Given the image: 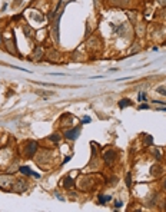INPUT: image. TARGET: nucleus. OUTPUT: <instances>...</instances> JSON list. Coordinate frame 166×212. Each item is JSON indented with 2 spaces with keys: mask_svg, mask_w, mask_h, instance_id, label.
<instances>
[{
  "mask_svg": "<svg viewBox=\"0 0 166 212\" xmlns=\"http://www.w3.org/2000/svg\"><path fill=\"white\" fill-rule=\"evenodd\" d=\"M163 189H166V181H165V185H163Z\"/></svg>",
  "mask_w": 166,
  "mask_h": 212,
  "instance_id": "28",
  "label": "nucleus"
},
{
  "mask_svg": "<svg viewBox=\"0 0 166 212\" xmlns=\"http://www.w3.org/2000/svg\"><path fill=\"white\" fill-rule=\"evenodd\" d=\"M138 99H139V100H143V99H145V93H139Z\"/></svg>",
  "mask_w": 166,
  "mask_h": 212,
  "instance_id": "22",
  "label": "nucleus"
},
{
  "mask_svg": "<svg viewBox=\"0 0 166 212\" xmlns=\"http://www.w3.org/2000/svg\"><path fill=\"white\" fill-rule=\"evenodd\" d=\"M99 201H100L102 203H103V202H108V201H110V196H103V195H100V196H99Z\"/></svg>",
  "mask_w": 166,
  "mask_h": 212,
  "instance_id": "16",
  "label": "nucleus"
},
{
  "mask_svg": "<svg viewBox=\"0 0 166 212\" xmlns=\"http://www.w3.org/2000/svg\"><path fill=\"white\" fill-rule=\"evenodd\" d=\"M37 151V143L36 142H27V145H26V148H24V153H26V156H33L34 152Z\"/></svg>",
  "mask_w": 166,
  "mask_h": 212,
  "instance_id": "2",
  "label": "nucleus"
},
{
  "mask_svg": "<svg viewBox=\"0 0 166 212\" xmlns=\"http://www.w3.org/2000/svg\"><path fill=\"white\" fill-rule=\"evenodd\" d=\"M130 105H132V102L129 99H122L119 102V106H120V108H126V106H130Z\"/></svg>",
  "mask_w": 166,
  "mask_h": 212,
  "instance_id": "10",
  "label": "nucleus"
},
{
  "mask_svg": "<svg viewBox=\"0 0 166 212\" xmlns=\"http://www.w3.org/2000/svg\"><path fill=\"white\" fill-rule=\"evenodd\" d=\"M12 175H2L0 176V186H3V188H6L9 184H13L12 182Z\"/></svg>",
  "mask_w": 166,
  "mask_h": 212,
  "instance_id": "5",
  "label": "nucleus"
},
{
  "mask_svg": "<svg viewBox=\"0 0 166 212\" xmlns=\"http://www.w3.org/2000/svg\"><path fill=\"white\" fill-rule=\"evenodd\" d=\"M157 93H161V95H163V96H166V88H159V89H157Z\"/></svg>",
  "mask_w": 166,
  "mask_h": 212,
  "instance_id": "19",
  "label": "nucleus"
},
{
  "mask_svg": "<svg viewBox=\"0 0 166 212\" xmlns=\"http://www.w3.org/2000/svg\"><path fill=\"white\" fill-rule=\"evenodd\" d=\"M42 53H43L42 47H37V49L34 50V57H36L37 60H40V59H42Z\"/></svg>",
  "mask_w": 166,
  "mask_h": 212,
  "instance_id": "12",
  "label": "nucleus"
},
{
  "mask_svg": "<svg viewBox=\"0 0 166 212\" xmlns=\"http://www.w3.org/2000/svg\"><path fill=\"white\" fill-rule=\"evenodd\" d=\"M83 122L87 123V122H90V119H89V118H85V119H83Z\"/></svg>",
  "mask_w": 166,
  "mask_h": 212,
  "instance_id": "26",
  "label": "nucleus"
},
{
  "mask_svg": "<svg viewBox=\"0 0 166 212\" xmlns=\"http://www.w3.org/2000/svg\"><path fill=\"white\" fill-rule=\"evenodd\" d=\"M27 189V182L24 179H16L13 182V191L14 192H24Z\"/></svg>",
  "mask_w": 166,
  "mask_h": 212,
  "instance_id": "1",
  "label": "nucleus"
},
{
  "mask_svg": "<svg viewBox=\"0 0 166 212\" xmlns=\"http://www.w3.org/2000/svg\"><path fill=\"white\" fill-rule=\"evenodd\" d=\"M152 142H153V138L150 136V135H146V136H145V145H152Z\"/></svg>",
  "mask_w": 166,
  "mask_h": 212,
  "instance_id": "13",
  "label": "nucleus"
},
{
  "mask_svg": "<svg viewBox=\"0 0 166 212\" xmlns=\"http://www.w3.org/2000/svg\"><path fill=\"white\" fill-rule=\"evenodd\" d=\"M48 60H50V62H53V63H57V62L60 60L59 57H60V55L56 52V50H50V52H48Z\"/></svg>",
  "mask_w": 166,
  "mask_h": 212,
  "instance_id": "6",
  "label": "nucleus"
},
{
  "mask_svg": "<svg viewBox=\"0 0 166 212\" xmlns=\"http://www.w3.org/2000/svg\"><path fill=\"white\" fill-rule=\"evenodd\" d=\"M20 172H22V174L23 175H32L33 174V172H32V171H30V168H27V166H20Z\"/></svg>",
  "mask_w": 166,
  "mask_h": 212,
  "instance_id": "11",
  "label": "nucleus"
},
{
  "mask_svg": "<svg viewBox=\"0 0 166 212\" xmlns=\"http://www.w3.org/2000/svg\"><path fill=\"white\" fill-rule=\"evenodd\" d=\"M126 185H128L129 188H130V185H132V179H130V174H128V176H126Z\"/></svg>",
  "mask_w": 166,
  "mask_h": 212,
  "instance_id": "17",
  "label": "nucleus"
},
{
  "mask_svg": "<svg viewBox=\"0 0 166 212\" xmlns=\"http://www.w3.org/2000/svg\"><path fill=\"white\" fill-rule=\"evenodd\" d=\"M147 108H149L147 105H142V106H140V109H147Z\"/></svg>",
  "mask_w": 166,
  "mask_h": 212,
  "instance_id": "25",
  "label": "nucleus"
},
{
  "mask_svg": "<svg viewBox=\"0 0 166 212\" xmlns=\"http://www.w3.org/2000/svg\"><path fill=\"white\" fill-rule=\"evenodd\" d=\"M104 162L108 163V165H110V163H113V160L116 159V151H106L104 152Z\"/></svg>",
  "mask_w": 166,
  "mask_h": 212,
  "instance_id": "3",
  "label": "nucleus"
},
{
  "mask_svg": "<svg viewBox=\"0 0 166 212\" xmlns=\"http://www.w3.org/2000/svg\"><path fill=\"white\" fill-rule=\"evenodd\" d=\"M126 2H128V0H112V3H113V5H118V6H123Z\"/></svg>",
  "mask_w": 166,
  "mask_h": 212,
  "instance_id": "15",
  "label": "nucleus"
},
{
  "mask_svg": "<svg viewBox=\"0 0 166 212\" xmlns=\"http://www.w3.org/2000/svg\"><path fill=\"white\" fill-rule=\"evenodd\" d=\"M79 132H80L79 128H73L72 131H67V132L65 133V136H66L67 139H72V141H73V139H76V138L79 136Z\"/></svg>",
  "mask_w": 166,
  "mask_h": 212,
  "instance_id": "4",
  "label": "nucleus"
},
{
  "mask_svg": "<svg viewBox=\"0 0 166 212\" xmlns=\"http://www.w3.org/2000/svg\"><path fill=\"white\" fill-rule=\"evenodd\" d=\"M157 3H159V5L161 6H166V0H156Z\"/></svg>",
  "mask_w": 166,
  "mask_h": 212,
  "instance_id": "20",
  "label": "nucleus"
},
{
  "mask_svg": "<svg viewBox=\"0 0 166 212\" xmlns=\"http://www.w3.org/2000/svg\"><path fill=\"white\" fill-rule=\"evenodd\" d=\"M139 50H140V46H139V45H133V49L129 52V55H133V53L139 52Z\"/></svg>",
  "mask_w": 166,
  "mask_h": 212,
  "instance_id": "14",
  "label": "nucleus"
},
{
  "mask_svg": "<svg viewBox=\"0 0 166 212\" xmlns=\"http://www.w3.org/2000/svg\"><path fill=\"white\" fill-rule=\"evenodd\" d=\"M161 16H162V17H163V19L166 20V9H163V10H162V13H161Z\"/></svg>",
  "mask_w": 166,
  "mask_h": 212,
  "instance_id": "21",
  "label": "nucleus"
},
{
  "mask_svg": "<svg viewBox=\"0 0 166 212\" xmlns=\"http://www.w3.org/2000/svg\"><path fill=\"white\" fill-rule=\"evenodd\" d=\"M63 186H65L66 189H70L72 186H73V179H72L70 176H66L65 181H63Z\"/></svg>",
  "mask_w": 166,
  "mask_h": 212,
  "instance_id": "7",
  "label": "nucleus"
},
{
  "mask_svg": "<svg viewBox=\"0 0 166 212\" xmlns=\"http://www.w3.org/2000/svg\"><path fill=\"white\" fill-rule=\"evenodd\" d=\"M120 205H122V202H120V201H118V202L115 203V207H116V208H120Z\"/></svg>",
  "mask_w": 166,
  "mask_h": 212,
  "instance_id": "24",
  "label": "nucleus"
},
{
  "mask_svg": "<svg viewBox=\"0 0 166 212\" xmlns=\"http://www.w3.org/2000/svg\"><path fill=\"white\" fill-rule=\"evenodd\" d=\"M153 155L156 156V158H159V152H157V149H153Z\"/></svg>",
  "mask_w": 166,
  "mask_h": 212,
  "instance_id": "23",
  "label": "nucleus"
},
{
  "mask_svg": "<svg viewBox=\"0 0 166 212\" xmlns=\"http://www.w3.org/2000/svg\"><path fill=\"white\" fill-rule=\"evenodd\" d=\"M161 171H162V168L161 166H157V165H155V166H152V168H150V174H153V175H159L161 174Z\"/></svg>",
  "mask_w": 166,
  "mask_h": 212,
  "instance_id": "9",
  "label": "nucleus"
},
{
  "mask_svg": "<svg viewBox=\"0 0 166 212\" xmlns=\"http://www.w3.org/2000/svg\"><path fill=\"white\" fill-rule=\"evenodd\" d=\"M23 30H24V33H26V36H27V38H33L34 30H33L32 27H30V26H24Z\"/></svg>",
  "mask_w": 166,
  "mask_h": 212,
  "instance_id": "8",
  "label": "nucleus"
},
{
  "mask_svg": "<svg viewBox=\"0 0 166 212\" xmlns=\"http://www.w3.org/2000/svg\"><path fill=\"white\" fill-rule=\"evenodd\" d=\"M2 43H3V40H2V36H0V45H2Z\"/></svg>",
  "mask_w": 166,
  "mask_h": 212,
  "instance_id": "27",
  "label": "nucleus"
},
{
  "mask_svg": "<svg viewBox=\"0 0 166 212\" xmlns=\"http://www.w3.org/2000/svg\"><path fill=\"white\" fill-rule=\"evenodd\" d=\"M59 139H60V136H59V135H56V133L50 136V141H53V142H57V141H59Z\"/></svg>",
  "mask_w": 166,
  "mask_h": 212,
  "instance_id": "18",
  "label": "nucleus"
}]
</instances>
